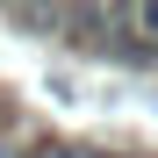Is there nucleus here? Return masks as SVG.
I'll return each mask as SVG.
<instances>
[{
	"instance_id": "f257e3e1",
	"label": "nucleus",
	"mask_w": 158,
	"mask_h": 158,
	"mask_svg": "<svg viewBox=\"0 0 158 158\" xmlns=\"http://www.w3.org/2000/svg\"><path fill=\"white\" fill-rule=\"evenodd\" d=\"M29 158H94V151H79V144H43V151H29Z\"/></svg>"
},
{
	"instance_id": "f03ea898",
	"label": "nucleus",
	"mask_w": 158,
	"mask_h": 158,
	"mask_svg": "<svg viewBox=\"0 0 158 158\" xmlns=\"http://www.w3.org/2000/svg\"><path fill=\"white\" fill-rule=\"evenodd\" d=\"M137 7H144V29L158 36V0H137Z\"/></svg>"
},
{
	"instance_id": "7ed1b4c3",
	"label": "nucleus",
	"mask_w": 158,
	"mask_h": 158,
	"mask_svg": "<svg viewBox=\"0 0 158 158\" xmlns=\"http://www.w3.org/2000/svg\"><path fill=\"white\" fill-rule=\"evenodd\" d=\"M0 158H29V151H22V144H0Z\"/></svg>"
}]
</instances>
